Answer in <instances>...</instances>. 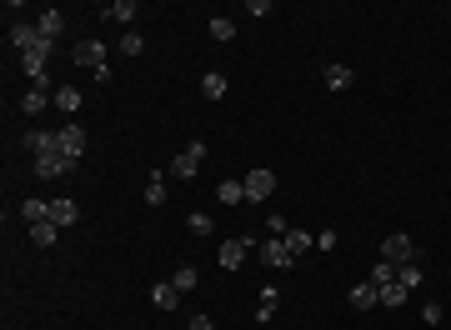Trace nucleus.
<instances>
[{"label": "nucleus", "instance_id": "obj_19", "mask_svg": "<svg viewBox=\"0 0 451 330\" xmlns=\"http://www.w3.org/2000/svg\"><path fill=\"white\" fill-rule=\"evenodd\" d=\"M36 31H41V36H46V41H56V36H61V31H66V16H61V11H46V16H41V21H36Z\"/></svg>", "mask_w": 451, "mask_h": 330}, {"label": "nucleus", "instance_id": "obj_15", "mask_svg": "<svg viewBox=\"0 0 451 330\" xmlns=\"http://www.w3.org/2000/svg\"><path fill=\"white\" fill-rule=\"evenodd\" d=\"M101 16H111V21H121V26L131 31V26H136V16H141V6H136V0H111Z\"/></svg>", "mask_w": 451, "mask_h": 330}, {"label": "nucleus", "instance_id": "obj_33", "mask_svg": "<svg viewBox=\"0 0 451 330\" xmlns=\"http://www.w3.org/2000/svg\"><path fill=\"white\" fill-rule=\"evenodd\" d=\"M421 320H426V325H441V305L426 300V305H421Z\"/></svg>", "mask_w": 451, "mask_h": 330}, {"label": "nucleus", "instance_id": "obj_1", "mask_svg": "<svg viewBox=\"0 0 451 330\" xmlns=\"http://www.w3.org/2000/svg\"><path fill=\"white\" fill-rule=\"evenodd\" d=\"M201 160H206V140H191V145H186L176 160H171V175H176V180H196Z\"/></svg>", "mask_w": 451, "mask_h": 330}, {"label": "nucleus", "instance_id": "obj_10", "mask_svg": "<svg viewBox=\"0 0 451 330\" xmlns=\"http://www.w3.org/2000/svg\"><path fill=\"white\" fill-rule=\"evenodd\" d=\"M26 150H31V155L61 150V130H26Z\"/></svg>", "mask_w": 451, "mask_h": 330}, {"label": "nucleus", "instance_id": "obj_5", "mask_svg": "<svg viewBox=\"0 0 451 330\" xmlns=\"http://www.w3.org/2000/svg\"><path fill=\"white\" fill-rule=\"evenodd\" d=\"M246 200H271L276 195V170H246Z\"/></svg>", "mask_w": 451, "mask_h": 330}, {"label": "nucleus", "instance_id": "obj_35", "mask_svg": "<svg viewBox=\"0 0 451 330\" xmlns=\"http://www.w3.org/2000/svg\"><path fill=\"white\" fill-rule=\"evenodd\" d=\"M316 245L321 250H336V230H316Z\"/></svg>", "mask_w": 451, "mask_h": 330}, {"label": "nucleus", "instance_id": "obj_18", "mask_svg": "<svg viewBox=\"0 0 451 330\" xmlns=\"http://www.w3.org/2000/svg\"><path fill=\"white\" fill-rule=\"evenodd\" d=\"M201 91H206V100H226V91H231V86H226V76H221V71H206Z\"/></svg>", "mask_w": 451, "mask_h": 330}, {"label": "nucleus", "instance_id": "obj_7", "mask_svg": "<svg viewBox=\"0 0 451 330\" xmlns=\"http://www.w3.org/2000/svg\"><path fill=\"white\" fill-rule=\"evenodd\" d=\"M246 250H256L251 240H221V250H216V260H221V270H241V260H246Z\"/></svg>", "mask_w": 451, "mask_h": 330}, {"label": "nucleus", "instance_id": "obj_20", "mask_svg": "<svg viewBox=\"0 0 451 330\" xmlns=\"http://www.w3.org/2000/svg\"><path fill=\"white\" fill-rule=\"evenodd\" d=\"M21 215H26L31 225H41V220H51V200H36V195H31V200H21Z\"/></svg>", "mask_w": 451, "mask_h": 330}, {"label": "nucleus", "instance_id": "obj_17", "mask_svg": "<svg viewBox=\"0 0 451 330\" xmlns=\"http://www.w3.org/2000/svg\"><path fill=\"white\" fill-rule=\"evenodd\" d=\"M151 300H156L161 310H176V305H181V290H176L171 280H161V285H151Z\"/></svg>", "mask_w": 451, "mask_h": 330}, {"label": "nucleus", "instance_id": "obj_21", "mask_svg": "<svg viewBox=\"0 0 451 330\" xmlns=\"http://www.w3.org/2000/svg\"><path fill=\"white\" fill-rule=\"evenodd\" d=\"M56 235H61V225H51V220H41V225H31V240H36L41 250H56Z\"/></svg>", "mask_w": 451, "mask_h": 330}, {"label": "nucleus", "instance_id": "obj_31", "mask_svg": "<svg viewBox=\"0 0 451 330\" xmlns=\"http://www.w3.org/2000/svg\"><path fill=\"white\" fill-rule=\"evenodd\" d=\"M381 305H386V310L406 305V285H381Z\"/></svg>", "mask_w": 451, "mask_h": 330}, {"label": "nucleus", "instance_id": "obj_32", "mask_svg": "<svg viewBox=\"0 0 451 330\" xmlns=\"http://www.w3.org/2000/svg\"><path fill=\"white\" fill-rule=\"evenodd\" d=\"M186 225H191V235H211V215H206V210H191Z\"/></svg>", "mask_w": 451, "mask_h": 330}, {"label": "nucleus", "instance_id": "obj_29", "mask_svg": "<svg viewBox=\"0 0 451 330\" xmlns=\"http://www.w3.org/2000/svg\"><path fill=\"white\" fill-rule=\"evenodd\" d=\"M196 280H201V270H196V265H181V270L171 275V285H176V290H196Z\"/></svg>", "mask_w": 451, "mask_h": 330}, {"label": "nucleus", "instance_id": "obj_28", "mask_svg": "<svg viewBox=\"0 0 451 330\" xmlns=\"http://www.w3.org/2000/svg\"><path fill=\"white\" fill-rule=\"evenodd\" d=\"M286 245H291V255H301V250L316 245V235H311V230H286Z\"/></svg>", "mask_w": 451, "mask_h": 330}, {"label": "nucleus", "instance_id": "obj_2", "mask_svg": "<svg viewBox=\"0 0 451 330\" xmlns=\"http://www.w3.org/2000/svg\"><path fill=\"white\" fill-rule=\"evenodd\" d=\"M41 180H61V175H71L76 170V160L71 155H61V150H46V155H36V165H31Z\"/></svg>", "mask_w": 451, "mask_h": 330}, {"label": "nucleus", "instance_id": "obj_14", "mask_svg": "<svg viewBox=\"0 0 451 330\" xmlns=\"http://www.w3.org/2000/svg\"><path fill=\"white\" fill-rule=\"evenodd\" d=\"M51 100H56V96H51V86L41 81V86H31V91H26V100H21V110H26V115H41V110H46Z\"/></svg>", "mask_w": 451, "mask_h": 330}, {"label": "nucleus", "instance_id": "obj_36", "mask_svg": "<svg viewBox=\"0 0 451 330\" xmlns=\"http://www.w3.org/2000/svg\"><path fill=\"white\" fill-rule=\"evenodd\" d=\"M186 330H216V325H211V315H191V325H186Z\"/></svg>", "mask_w": 451, "mask_h": 330}, {"label": "nucleus", "instance_id": "obj_34", "mask_svg": "<svg viewBox=\"0 0 451 330\" xmlns=\"http://www.w3.org/2000/svg\"><path fill=\"white\" fill-rule=\"evenodd\" d=\"M246 11H251V16H271L276 6H271V0H246Z\"/></svg>", "mask_w": 451, "mask_h": 330}, {"label": "nucleus", "instance_id": "obj_26", "mask_svg": "<svg viewBox=\"0 0 451 330\" xmlns=\"http://www.w3.org/2000/svg\"><path fill=\"white\" fill-rule=\"evenodd\" d=\"M216 195H221V205H236V200H246V185H241V180H221Z\"/></svg>", "mask_w": 451, "mask_h": 330}, {"label": "nucleus", "instance_id": "obj_23", "mask_svg": "<svg viewBox=\"0 0 451 330\" xmlns=\"http://www.w3.org/2000/svg\"><path fill=\"white\" fill-rule=\"evenodd\" d=\"M211 41H236V21L231 16H211Z\"/></svg>", "mask_w": 451, "mask_h": 330}, {"label": "nucleus", "instance_id": "obj_13", "mask_svg": "<svg viewBox=\"0 0 451 330\" xmlns=\"http://www.w3.org/2000/svg\"><path fill=\"white\" fill-rule=\"evenodd\" d=\"M11 46L26 56L31 46H41V31H36V26H26V21H11Z\"/></svg>", "mask_w": 451, "mask_h": 330}, {"label": "nucleus", "instance_id": "obj_3", "mask_svg": "<svg viewBox=\"0 0 451 330\" xmlns=\"http://www.w3.org/2000/svg\"><path fill=\"white\" fill-rule=\"evenodd\" d=\"M381 260L406 265V260H421V250L411 245V235H401V230H396V235H386V240H381Z\"/></svg>", "mask_w": 451, "mask_h": 330}, {"label": "nucleus", "instance_id": "obj_4", "mask_svg": "<svg viewBox=\"0 0 451 330\" xmlns=\"http://www.w3.org/2000/svg\"><path fill=\"white\" fill-rule=\"evenodd\" d=\"M51 51H56V41H46V36H41V46H31V51L21 56V66H26V76H31L36 86L46 81V61H51Z\"/></svg>", "mask_w": 451, "mask_h": 330}, {"label": "nucleus", "instance_id": "obj_30", "mask_svg": "<svg viewBox=\"0 0 451 330\" xmlns=\"http://www.w3.org/2000/svg\"><path fill=\"white\" fill-rule=\"evenodd\" d=\"M116 51H126V56H131V61H136V56H146V41H141V36H136V31H126V36H121V46H116Z\"/></svg>", "mask_w": 451, "mask_h": 330}, {"label": "nucleus", "instance_id": "obj_6", "mask_svg": "<svg viewBox=\"0 0 451 330\" xmlns=\"http://www.w3.org/2000/svg\"><path fill=\"white\" fill-rule=\"evenodd\" d=\"M256 250H261V260H266L271 270H286V265L296 260V255H291V245H286V235H271V240H261Z\"/></svg>", "mask_w": 451, "mask_h": 330}, {"label": "nucleus", "instance_id": "obj_25", "mask_svg": "<svg viewBox=\"0 0 451 330\" xmlns=\"http://www.w3.org/2000/svg\"><path fill=\"white\" fill-rule=\"evenodd\" d=\"M371 285H376V290H381V285H396V265H391V260H376V265H371Z\"/></svg>", "mask_w": 451, "mask_h": 330}, {"label": "nucleus", "instance_id": "obj_24", "mask_svg": "<svg viewBox=\"0 0 451 330\" xmlns=\"http://www.w3.org/2000/svg\"><path fill=\"white\" fill-rule=\"evenodd\" d=\"M56 105H61L66 115H76V110H81V91H76V86H61V91H56Z\"/></svg>", "mask_w": 451, "mask_h": 330}, {"label": "nucleus", "instance_id": "obj_12", "mask_svg": "<svg viewBox=\"0 0 451 330\" xmlns=\"http://www.w3.org/2000/svg\"><path fill=\"white\" fill-rule=\"evenodd\" d=\"M346 300H351V310H371V305H381V290H376L371 280H361V285L346 290Z\"/></svg>", "mask_w": 451, "mask_h": 330}, {"label": "nucleus", "instance_id": "obj_9", "mask_svg": "<svg viewBox=\"0 0 451 330\" xmlns=\"http://www.w3.org/2000/svg\"><path fill=\"white\" fill-rule=\"evenodd\" d=\"M61 155H71V160H81L86 155V130L71 120V125H61Z\"/></svg>", "mask_w": 451, "mask_h": 330}, {"label": "nucleus", "instance_id": "obj_22", "mask_svg": "<svg viewBox=\"0 0 451 330\" xmlns=\"http://www.w3.org/2000/svg\"><path fill=\"white\" fill-rule=\"evenodd\" d=\"M396 285L416 290V285H421V260H406V265H396Z\"/></svg>", "mask_w": 451, "mask_h": 330}, {"label": "nucleus", "instance_id": "obj_11", "mask_svg": "<svg viewBox=\"0 0 451 330\" xmlns=\"http://www.w3.org/2000/svg\"><path fill=\"white\" fill-rule=\"evenodd\" d=\"M76 220H81V205H76L71 195L51 200V225H61V230H66V225H76Z\"/></svg>", "mask_w": 451, "mask_h": 330}, {"label": "nucleus", "instance_id": "obj_8", "mask_svg": "<svg viewBox=\"0 0 451 330\" xmlns=\"http://www.w3.org/2000/svg\"><path fill=\"white\" fill-rule=\"evenodd\" d=\"M71 61H76V66H91V71H101V66H106V46H101V41H81V46L71 51Z\"/></svg>", "mask_w": 451, "mask_h": 330}, {"label": "nucleus", "instance_id": "obj_16", "mask_svg": "<svg viewBox=\"0 0 451 330\" xmlns=\"http://www.w3.org/2000/svg\"><path fill=\"white\" fill-rule=\"evenodd\" d=\"M321 81H326L331 91H346V86L356 81V71H351V66H326V71H321Z\"/></svg>", "mask_w": 451, "mask_h": 330}, {"label": "nucleus", "instance_id": "obj_27", "mask_svg": "<svg viewBox=\"0 0 451 330\" xmlns=\"http://www.w3.org/2000/svg\"><path fill=\"white\" fill-rule=\"evenodd\" d=\"M146 205H166V180H161V170L146 180Z\"/></svg>", "mask_w": 451, "mask_h": 330}]
</instances>
